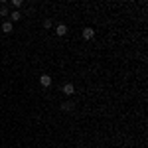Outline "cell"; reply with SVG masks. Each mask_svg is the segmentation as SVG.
<instances>
[{
	"label": "cell",
	"instance_id": "4",
	"mask_svg": "<svg viewBox=\"0 0 148 148\" xmlns=\"http://www.w3.org/2000/svg\"><path fill=\"white\" fill-rule=\"evenodd\" d=\"M63 93H65V95H73V93H75L73 83H65V85H63Z\"/></svg>",
	"mask_w": 148,
	"mask_h": 148
},
{
	"label": "cell",
	"instance_id": "2",
	"mask_svg": "<svg viewBox=\"0 0 148 148\" xmlns=\"http://www.w3.org/2000/svg\"><path fill=\"white\" fill-rule=\"evenodd\" d=\"M40 83H42V87H49V85H51V77H49L47 73H44V75L40 77Z\"/></svg>",
	"mask_w": 148,
	"mask_h": 148
},
{
	"label": "cell",
	"instance_id": "7",
	"mask_svg": "<svg viewBox=\"0 0 148 148\" xmlns=\"http://www.w3.org/2000/svg\"><path fill=\"white\" fill-rule=\"evenodd\" d=\"M71 109H73V103H71V101H67V103L61 105V111H71Z\"/></svg>",
	"mask_w": 148,
	"mask_h": 148
},
{
	"label": "cell",
	"instance_id": "9",
	"mask_svg": "<svg viewBox=\"0 0 148 148\" xmlns=\"http://www.w3.org/2000/svg\"><path fill=\"white\" fill-rule=\"evenodd\" d=\"M12 6H14V8H20L22 2H20V0H12Z\"/></svg>",
	"mask_w": 148,
	"mask_h": 148
},
{
	"label": "cell",
	"instance_id": "10",
	"mask_svg": "<svg viewBox=\"0 0 148 148\" xmlns=\"http://www.w3.org/2000/svg\"><path fill=\"white\" fill-rule=\"evenodd\" d=\"M44 28H51V20H49V18L44 20Z\"/></svg>",
	"mask_w": 148,
	"mask_h": 148
},
{
	"label": "cell",
	"instance_id": "3",
	"mask_svg": "<svg viewBox=\"0 0 148 148\" xmlns=\"http://www.w3.org/2000/svg\"><path fill=\"white\" fill-rule=\"evenodd\" d=\"M56 34L57 36H65L67 34V26H65V24H57L56 26Z\"/></svg>",
	"mask_w": 148,
	"mask_h": 148
},
{
	"label": "cell",
	"instance_id": "1",
	"mask_svg": "<svg viewBox=\"0 0 148 148\" xmlns=\"http://www.w3.org/2000/svg\"><path fill=\"white\" fill-rule=\"evenodd\" d=\"M83 38H85V40H93V38H95V30L89 28V26L83 28Z\"/></svg>",
	"mask_w": 148,
	"mask_h": 148
},
{
	"label": "cell",
	"instance_id": "6",
	"mask_svg": "<svg viewBox=\"0 0 148 148\" xmlns=\"http://www.w3.org/2000/svg\"><path fill=\"white\" fill-rule=\"evenodd\" d=\"M10 20H12V22H18V20H22V14H20L18 10L10 12Z\"/></svg>",
	"mask_w": 148,
	"mask_h": 148
},
{
	"label": "cell",
	"instance_id": "8",
	"mask_svg": "<svg viewBox=\"0 0 148 148\" xmlns=\"http://www.w3.org/2000/svg\"><path fill=\"white\" fill-rule=\"evenodd\" d=\"M8 14H10V10H8L6 6H2V8H0V16H8Z\"/></svg>",
	"mask_w": 148,
	"mask_h": 148
},
{
	"label": "cell",
	"instance_id": "5",
	"mask_svg": "<svg viewBox=\"0 0 148 148\" xmlns=\"http://www.w3.org/2000/svg\"><path fill=\"white\" fill-rule=\"evenodd\" d=\"M12 30H14L12 22H4L2 24V32H4V34H12Z\"/></svg>",
	"mask_w": 148,
	"mask_h": 148
}]
</instances>
